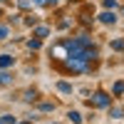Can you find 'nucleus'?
Wrapping results in <instances>:
<instances>
[{
  "mask_svg": "<svg viewBox=\"0 0 124 124\" xmlns=\"http://www.w3.org/2000/svg\"><path fill=\"white\" fill-rule=\"evenodd\" d=\"M89 107H109V97L104 92H97V94L89 99Z\"/></svg>",
  "mask_w": 124,
  "mask_h": 124,
  "instance_id": "f257e3e1",
  "label": "nucleus"
},
{
  "mask_svg": "<svg viewBox=\"0 0 124 124\" xmlns=\"http://www.w3.org/2000/svg\"><path fill=\"white\" fill-rule=\"evenodd\" d=\"M117 5V0H104V8H114Z\"/></svg>",
  "mask_w": 124,
  "mask_h": 124,
  "instance_id": "ddd939ff",
  "label": "nucleus"
},
{
  "mask_svg": "<svg viewBox=\"0 0 124 124\" xmlns=\"http://www.w3.org/2000/svg\"><path fill=\"white\" fill-rule=\"evenodd\" d=\"M5 37H8V27L0 25V40H5Z\"/></svg>",
  "mask_w": 124,
  "mask_h": 124,
  "instance_id": "9d476101",
  "label": "nucleus"
},
{
  "mask_svg": "<svg viewBox=\"0 0 124 124\" xmlns=\"http://www.w3.org/2000/svg\"><path fill=\"white\" fill-rule=\"evenodd\" d=\"M99 20H102V23H107V25H109V23H114L117 17H114V13H102V15H99Z\"/></svg>",
  "mask_w": 124,
  "mask_h": 124,
  "instance_id": "f03ea898",
  "label": "nucleus"
},
{
  "mask_svg": "<svg viewBox=\"0 0 124 124\" xmlns=\"http://www.w3.org/2000/svg\"><path fill=\"white\" fill-rule=\"evenodd\" d=\"M57 89H60V92H65V94H70V92H72V87L67 85V82H60V85H57Z\"/></svg>",
  "mask_w": 124,
  "mask_h": 124,
  "instance_id": "20e7f679",
  "label": "nucleus"
},
{
  "mask_svg": "<svg viewBox=\"0 0 124 124\" xmlns=\"http://www.w3.org/2000/svg\"><path fill=\"white\" fill-rule=\"evenodd\" d=\"M0 15H3V10H0Z\"/></svg>",
  "mask_w": 124,
  "mask_h": 124,
  "instance_id": "2eb2a0df",
  "label": "nucleus"
},
{
  "mask_svg": "<svg viewBox=\"0 0 124 124\" xmlns=\"http://www.w3.org/2000/svg\"><path fill=\"white\" fill-rule=\"evenodd\" d=\"M45 3H47V5H52V3H57V0H45Z\"/></svg>",
  "mask_w": 124,
  "mask_h": 124,
  "instance_id": "4468645a",
  "label": "nucleus"
},
{
  "mask_svg": "<svg viewBox=\"0 0 124 124\" xmlns=\"http://www.w3.org/2000/svg\"><path fill=\"white\" fill-rule=\"evenodd\" d=\"M10 65H13V57H10V55H0V67H10Z\"/></svg>",
  "mask_w": 124,
  "mask_h": 124,
  "instance_id": "7ed1b4c3",
  "label": "nucleus"
},
{
  "mask_svg": "<svg viewBox=\"0 0 124 124\" xmlns=\"http://www.w3.org/2000/svg\"><path fill=\"white\" fill-rule=\"evenodd\" d=\"M67 117H70V122H75V124H79V122H82V117L77 114V112H70Z\"/></svg>",
  "mask_w": 124,
  "mask_h": 124,
  "instance_id": "39448f33",
  "label": "nucleus"
},
{
  "mask_svg": "<svg viewBox=\"0 0 124 124\" xmlns=\"http://www.w3.org/2000/svg\"><path fill=\"white\" fill-rule=\"evenodd\" d=\"M40 47V40H30V50H37Z\"/></svg>",
  "mask_w": 124,
  "mask_h": 124,
  "instance_id": "9b49d317",
  "label": "nucleus"
},
{
  "mask_svg": "<svg viewBox=\"0 0 124 124\" xmlns=\"http://www.w3.org/2000/svg\"><path fill=\"white\" fill-rule=\"evenodd\" d=\"M0 124H3V119H0Z\"/></svg>",
  "mask_w": 124,
  "mask_h": 124,
  "instance_id": "dca6fc26",
  "label": "nucleus"
},
{
  "mask_svg": "<svg viewBox=\"0 0 124 124\" xmlns=\"http://www.w3.org/2000/svg\"><path fill=\"white\" fill-rule=\"evenodd\" d=\"M122 92H124V82H117L114 85V94H122Z\"/></svg>",
  "mask_w": 124,
  "mask_h": 124,
  "instance_id": "0eeeda50",
  "label": "nucleus"
},
{
  "mask_svg": "<svg viewBox=\"0 0 124 124\" xmlns=\"http://www.w3.org/2000/svg\"><path fill=\"white\" fill-rule=\"evenodd\" d=\"M47 32H50L47 27H37V30H35V35H37V37H47Z\"/></svg>",
  "mask_w": 124,
  "mask_h": 124,
  "instance_id": "423d86ee",
  "label": "nucleus"
},
{
  "mask_svg": "<svg viewBox=\"0 0 124 124\" xmlns=\"http://www.w3.org/2000/svg\"><path fill=\"white\" fill-rule=\"evenodd\" d=\"M3 124H15V117H10V114H5V117H3Z\"/></svg>",
  "mask_w": 124,
  "mask_h": 124,
  "instance_id": "1a4fd4ad",
  "label": "nucleus"
},
{
  "mask_svg": "<svg viewBox=\"0 0 124 124\" xmlns=\"http://www.w3.org/2000/svg\"><path fill=\"white\" fill-rule=\"evenodd\" d=\"M122 114H124V112H122V109H112V117H114V119H119Z\"/></svg>",
  "mask_w": 124,
  "mask_h": 124,
  "instance_id": "f8f14e48",
  "label": "nucleus"
},
{
  "mask_svg": "<svg viewBox=\"0 0 124 124\" xmlns=\"http://www.w3.org/2000/svg\"><path fill=\"white\" fill-rule=\"evenodd\" d=\"M112 47H114V50H124V42H122V40H114V42H112Z\"/></svg>",
  "mask_w": 124,
  "mask_h": 124,
  "instance_id": "6e6552de",
  "label": "nucleus"
}]
</instances>
